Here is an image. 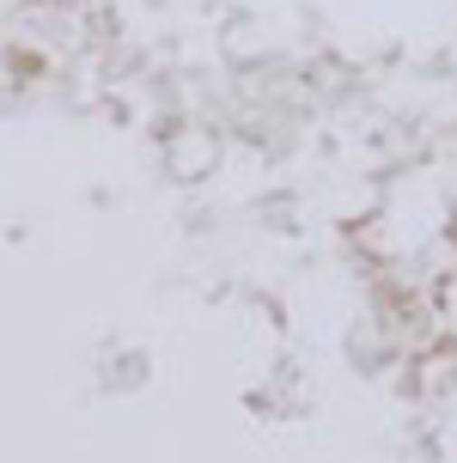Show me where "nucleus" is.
I'll return each mask as SVG.
<instances>
[]
</instances>
